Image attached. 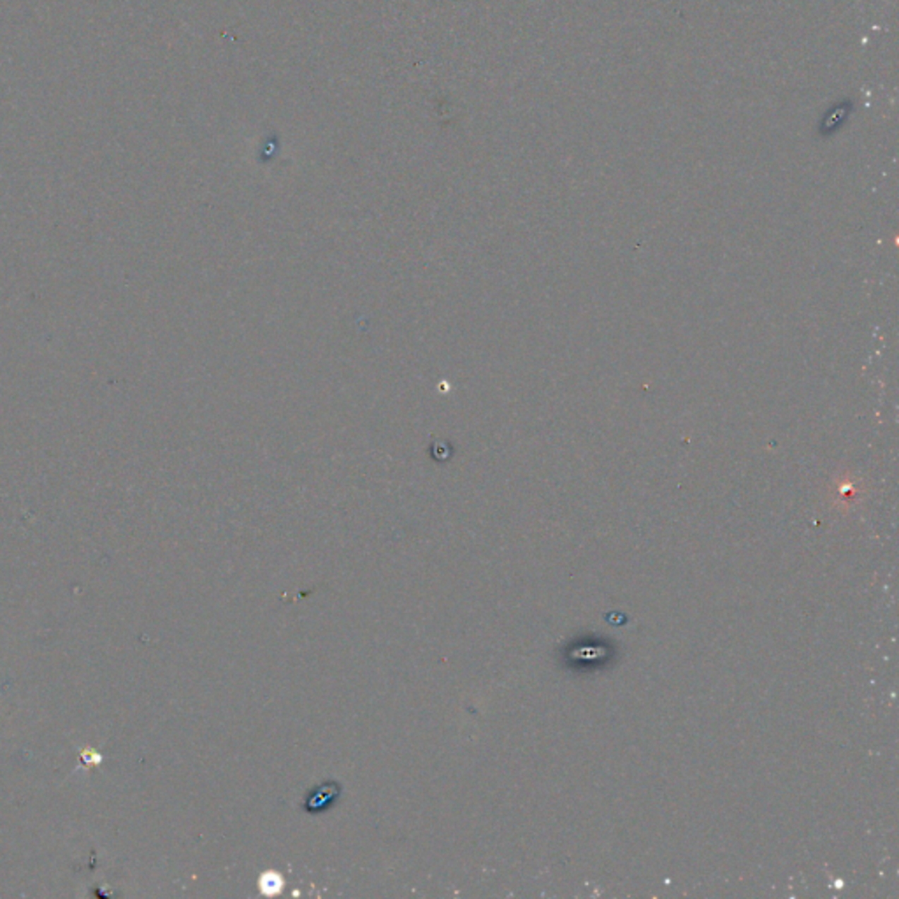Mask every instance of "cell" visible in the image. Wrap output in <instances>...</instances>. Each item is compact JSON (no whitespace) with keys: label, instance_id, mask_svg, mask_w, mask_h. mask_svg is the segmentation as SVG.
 <instances>
[{"label":"cell","instance_id":"1","mask_svg":"<svg viewBox=\"0 0 899 899\" xmlns=\"http://www.w3.org/2000/svg\"><path fill=\"white\" fill-rule=\"evenodd\" d=\"M341 796V785L336 782H325L322 785H316L308 792L304 800V810L308 814H320L325 811L327 808L332 807Z\"/></svg>","mask_w":899,"mask_h":899},{"label":"cell","instance_id":"2","mask_svg":"<svg viewBox=\"0 0 899 899\" xmlns=\"http://www.w3.org/2000/svg\"><path fill=\"white\" fill-rule=\"evenodd\" d=\"M264 876H265V879H262V886H260V889L264 891V893L274 894V893H278L279 889H282L283 883H282V880L278 879V876L272 875V873H269V875H264Z\"/></svg>","mask_w":899,"mask_h":899}]
</instances>
